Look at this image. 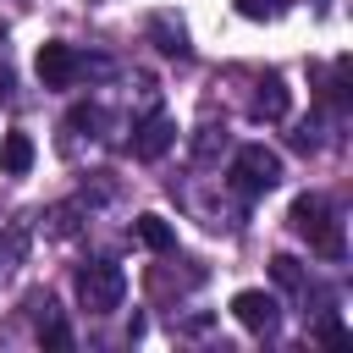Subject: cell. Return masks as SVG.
<instances>
[{"mask_svg":"<svg viewBox=\"0 0 353 353\" xmlns=\"http://www.w3.org/2000/svg\"><path fill=\"white\" fill-rule=\"evenodd\" d=\"M292 226L309 237V248L314 254H325V259H342V221H331V210H325V199H314V193H298L292 199Z\"/></svg>","mask_w":353,"mask_h":353,"instance_id":"6da1fadb","label":"cell"},{"mask_svg":"<svg viewBox=\"0 0 353 353\" xmlns=\"http://www.w3.org/2000/svg\"><path fill=\"white\" fill-rule=\"evenodd\" d=\"M77 298H83L88 314H110V309H121V298H127V276H121V265H105V259L83 265V270H77Z\"/></svg>","mask_w":353,"mask_h":353,"instance_id":"7a4b0ae2","label":"cell"},{"mask_svg":"<svg viewBox=\"0 0 353 353\" xmlns=\"http://www.w3.org/2000/svg\"><path fill=\"white\" fill-rule=\"evenodd\" d=\"M232 182H237L243 193H270V188L281 182V154L265 149V143H243V149L232 154Z\"/></svg>","mask_w":353,"mask_h":353,"instance_id":"3957f363","label":"cell"},{"mask_svg":"<svg viewBox=\"0 0 353 353\" xmlns=\"http://www.w3.org/2000/svg\"><path fill=\"white\" fill-rule=\"evenodd\" d=\"M33 72H39V83H44V88H72V83H77V72H83V55H77L72 44L50 39V44L39 50Z\"/></svg>","mask_w":353,"mask_h":353,"instance_id":"277c9868","label":"cell"},{"mask_svg":"<svg viewBox=\"0 0 353 353\" xmlns=\"http://www.w3.org/2000/svg\"><path fill=\"white\" fill-rule=\"evenodd\" d=\"M232 314H237V325H248V331H276V298L259 292V287H243V292L232 298Z\"/></svg>","mask_w":353,"mask_h":353,"instance_id":"5b68a950","label":"cell"},{"mask_svg":"<svg viewBox=\"0 0 353 353\" xmlns=\"http://www.w3.org/2000/svg\"><path fill=\"white\" fill-rule=\"evenodd\" d=\"M171 143H176V121H171V116H149V121H138V132H132V154H138V160H160Z\"/></svg>","mask_w":353,"mask_h":353,"instance_id":"8992f818","label":"cell"},{"mask_svg":"<svg viewBox=\"0 0 353 353\" xmlns=\"http://www.w3.org/2000/svg\"><path fill=\"white\" fill-rule=\"evenodd\" d=\"M0 171L6 176H28L33 171V138L28 132H6L0 138Z\"/></svg>","mask_w":353,"mask_h":353,"instance_id":"52a82bcc","label":"cell"},{"mask_svg":"<svg viewBox=\"0 0 353 353\" xmlns=\"http://www.w3.org/2000/svg\"><path fill=\"white\" fill-rule=\"evenodd\" d=\"M132 232H138V243H143L149 254H171V248H176V232H171L160 215H138V226H132Z\"/></svg>","mask_w":353,"mask_h":353,"instance_id":"ba28073f","label":"cell"},{"mask_svg":"<svg viewBox=\"0 0 353 353\" xmlns=\"http://www.w3.org/2000/svg\"><path fill=\"white\" fill-rule=\"evenodd\" d=\"M254 116H265V121H281V116H287V88H281V77H265V83H259Z\"/></svg>","mask_w":353,"mask_h":353,"instance_id":"9c48e42d","label":"cell"},{"mask_svg":"<svg viewBox=\"0 0 353 353\" xmlns=\"http://www.w3.org/2000/svg\"><path fill=\"white\" fill-rule=\"evenodd\" d=\"M270 276H276L281 287H303V270H298L292 254H276V259H270Z\"/></svg>","mask_w":353,"mask_h":353,"instance_id":"30bf717a","label":"cell"},{"mask_svg":"<svg viewBox=\"0 0 353 353\" xmlns=\"http://www.w3.org/2000/svg\"><path fill=\"white\" fill-rule=\"evenodd\" d=\"M237 11H243V17H254V22H265V17H276V11H281V0H237Z\"/></svg>","mask_w":353,"mask_h":353,"instance_id":"8fae6325","label":"cell"},{"mask_svg":"<svg viewBox=\"0 0 353 353\" xmlns=\"http://www.w3.org/2000/svg\"><path fill=\"white\" fill-rule=\"evenodd\" d=\"M44 347H72V331H66L61 320H50V325H44Z\"/></svg>","mask_w":353,"mask_h":353,"instance_id":"7c38bea8","label":"cell"},{"mask_svg":"<svg viewBox=\"0 0 353 353\" xmlns=\"http://www.w3.org/2000/svg\"><path fill=\"white\" fill-rule=\"evenodd\" d=\"M99 121H105V116H99L94 105H77V110H72V127H99Z\"/></svg>","mask_w":353,"mask_h":353,"instance_id":"4fadbf2b","label":"cell"},{"mask_svg":"<svg viewBox=\"0 0 353 353\" xmlns=\"http://www.w3.org/2000/svg\"><path fill=\"white\" fill-rule=\"evenodd\" d=\"M320 336H325V342H347V325H342V320H325Z\"/></svg>","mask_w":353,"mask_h":353,"instance_id":"5bb4252c","label":"cell"}]
</instances>
